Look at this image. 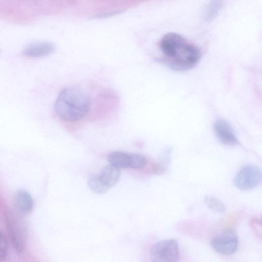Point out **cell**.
<instances>
[{"instance_id":"obj_1","label":"cell","mask_w":262,"mask_h":262,"mask_svg":"<svg viewBox=\"0 0 262 262\" xmlns=\"http://www.w3.org/2000/svg\"><path fill=\"white\" fill-rule=\"evenodd\" d=\"M163 60L172 69L186 71L192 68L201 57L199 49L176 33L165 34L159 42Z\"/></svg>"},{"instance_id":"obj_2","label":"cell","mask_w":262,"mask_h":262,"mask_svg":"<svg viewBox=\"0 0 262 262\" xmlns=\"http://www.w3.org/2000/svg\"><path fill=\"white\" fill-rule=\"evenodd\" d=\"M91 99L80 88L69 86L59 93L54 104L57 115L62 120L74 122L82 119L88 113Z\"/></svg>"},{"instance_id":"obj_3","label":"cell","mask_w":262,"mask_h":262,"mask_svg":"<svg viewBox=\"0 0 262 262\" xmlns=\"http://www.w3.org/2000/svg\"><path fill=\"white\" fill-rule=\"evenodd\" d=\"M5 220L11 242L16 251L25 249L27 233L24 221L18 212L9 210L5 213Z\"/></svg>"},{"instance_id":"obj_4","label":"cell","mask_w":262,"mask_h":262,"mask_svg":"<svg viewBox=\"0 0 262 262\" xmlns=\"http://www.w3.org/2000/svg\"><path fill=\"white\" fill-rule=\"evenodd\" d=\"M149 255L151 262H178L180 257L179 244L172 238L159 241L151 247Z\"/></svg>"},{"instance_id":"obj_5","label":"cell","mask_w":262,"mask_h":262,"mask_svg":"<svg viewBox=\"0 0 262 262\" xmlns=\"http://www.w3.org/2000/svg\"><path fill=\"white\" fill-rule=\"evenodd\" d=\"M262 182V170L258 167L248 165L243 167L234 179V185L239 189L248 190L258 186Z\"/></svg>"},{"instance_id":"obj_6","label":"cell","mask_w":262,"mask_h":262,"mask_svg":"<svg viewBox=\"0 0 262 262\" xmlns=\"http://www.w3.org/2000/svg\"><path fill=\"white\" fill-rule=\"evenodd\" d=\"M238 242L235 232L231 229H226L220 235L211 239L210 245L217 253L230 255L237 250Z\"/></svg>"},{"instance_id":"obj_7","label":"cell","mask_w":262,"mask_h":262,"mask_svg":"<svg viewBox=\"0 0 262 262\" xmlns=\"http://www.w3.org/2000/svg\"><path fill=\"white\" fill-rule=\"evenodd\" d=\"M213 128L217 138L224 145L233 146L237 143L233 130L227 121L223 119L216 120L213 123Z\"/></svg>"},{"instance_id":"obj_8","label":"cell","mask_w":262,"mask_h":262,"mask_svg":"<svg viewBox=\"0 0 262 262\" xmlns=\"http://www.w3.org/2000/svg\"><path fill=\"white\" fill-rule=\"evenodd\" d=\"M55 46L53 43L47 41H37L27 45L23 50V54L31 57H38L48 55L54 51Z\"/></svg>"},{"instance_id":"obj_9","label":"cell","mask_w":262,"mask_h":262,"mask_svg":"<svg viewBox=\"0 0 262 262\" xmlns=\"http://www.w3.org/2000/svg\"><path fill=\"white\" fill-rule=\"evenodd\" d=\"M14 204L16 209L21 213H30L33 208L34 201L31 194L27 191L19 189L14 196Z\"/></svg>"},{"instance_id":"obj_10","label":"cell","mask_w":262,"mask_h":262,"mask_svg":"<svg viewBox=\"0 0 262 262\" xmlns=\"http://www.w3.org/2000/svg\"><path fill=\"white\" fill-rule=\"evenodd\" d=\"M120 174V168L109 164L103 168L99 177L103 183L110 188L117 184L119 180Z\"/></svg>"},{"instance_id":"obj_11","label":"cell","mask_w":262,"mask_h":262,"mask_svg":"<svg viewBox=\"0 0 262 262\" xmlns=\"http://www.w3.org/2000/svg\"><path fill=\"white\" fill-rule=\"evenodd\" d=\"M130 154L121 151H115L107 156L110 164L119 168H127L129 167Z\"/></svg>"},{"instance_id":"obj_12","label":"cell","mask_w":262,"mask_h":262,"mask_svg":"<svg viewBox=\"0 0 262 262\" xmlns=\"http://www.w3.org/2000/svg\"><path fill=\"white\" fill-rule=\"evenodd\" d=\"M88 185L91 191L97 194L105 193L109 189L103 183L99 175L97 174H92L89 177Z\"/></svg>"},{"instance_id":"obj_13","label":"cell","mask_w":262,"mask_h":262,"mask_svg":"<svg viewBox=\"0 0 262 262\" xmlns=\"http://www.w3.org/2000/svg\"><path fill=\"white\" fill-rule=\"evenodd\" d=\"M222 6V2L219 1L210 2L205 8L203 17L205 20H212L217 15Z\"/></svg>"},{"instance_id":"obj_14","label":"cell","mask_w":262,"mask_h":262,"mask_svg":"<svg viewBox=\"0 0 262 262\" xmlns=\"http://www.w3.org/2000/svg\"><path fill=\"white\" fill-rule=\"evenodd\" d=\"M204 202L209 209L215 212L223 213L226 211L224 204L214 196L206 195L204 198Z\"/></svg>"},{"instance_id":"obj_15","label":"cell","mask_w":262,"mask_h":262,"mask_svg":"<svg viewBox=\"0 0 262 262\" xmlns=\"http://www.w3.org/2000/svg\"><path fill=\"white\" fill-rule=\"evenodd\" d=\"M147 164L146 158L140 154H130L129 167L134 169H140Z\"/></svg>"},{"instance_id":"obj_16","label":"cell","mask_w":262,"mask_h":262,"mask_svg":"<svg viewBox=\"0 0 262 262\" xmlns=\"http://www.w3.org/2000/svg\"><path fill=\"white\" fill-rule=\"evenodd\" d=\"M0 258L2 261L6 258L8 252V241L6 234L1 232Z\"/></svg>"},{"instance_id":"obj_17","label":"cell","mask_w":262,"mask_h":262,"mask_svg":"<svg viewBox=\"0 0 262 262\" xmlns=\"http://www.w3.org/2000/svg\"><path fill=\"white\" fill-rule=\"evenodd\" d=\"M259 222V224H260V225L262 226V216L260 219Z\"/></svg>"}]
</instances>
